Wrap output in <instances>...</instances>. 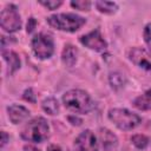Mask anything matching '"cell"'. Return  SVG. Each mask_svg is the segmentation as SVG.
Masks as SVG:
<instances>
[{
  "mask_svg": "<svg viewBox=\"0 0 151 151\" xmlns=\"http://www.w3.org/2000/svg\"><path fill=\"white\" fill-rule=\"evenodd\" d=\"M65 107L76 113H87L91 111L93 103L90 94L83 90H70L63 96Z\"/></svg>",
  "mask_w": 151,
  "mask_h": 151,
  "instance_id": "obj_1",
  "label": "cell"
},
{
  "mask_svg": "<svg viewBox=\"0 0 151 151\" xmlns=\"http://www.w3.org/2000/svg\"><path fill=\"white\" fill-rule=\"evenodd\" d=\"M50 127L42 117H35L27 122L21 130V138L33 143H41L48 137Z\"/></svg>",
  "mask_w": 151,
  "mask_h": 151,
  "instance_id": "obj_2",
  "label": "cell"
},
{
  "mask_svg": "<svg viewBox=\"0 0 151 151\" xmlns=\"http://www.w3.org/2000/svg\"><path fill=\"white\" fill-rule=\"evenodd\" d=\"M47 22L51 27L65 32H76L83 25H85L86 19L79 17L74 13H59L53 14L47 18Z\"/></svg>",
  "mask_w": 151,
  "mask_h": 151,
  "instance_id": "obj_3",
  "label": "cell"
},
{
  "mask_svg": "<svg viewBox=\"0 0 151 151\" xmlns=\"http://www.w3.org/2000/svg\"><path fill=\"white\" fill-rule=\"evenodd\" d=\"M109 119L120 130L129 131L137 127L142 123V118L126 109H111L109 111Z\"/></svg>",
  "mask_w": 151,
  "mask_h": 151,
  "instance_id": "obj_4",
  "label": "cell"
},
{
  "mask_svg": "<svg viewBox=\"0 0 151 151\" xmlns=\"http://www.w3.org/2000/svg\"><path fill=\"white\" fill-rule=\"evenodd\" d=\"M32 50L40 59H48L54 52L53 38L47 33H38L32 39Z\"/></svg>",
  "mask_w": 151,
  "mask_h": 151,
  "instance_id": "obj_5",
  "label": "cell"
},
{
  "mask_svg": "<svg viewBox=\"0 0 151 151\" xmlns=\"http://www.w3.org/2000/svg\"><path fill=\"white\" fill-rule=\"evenodd\" d=\"M0 25L8 33H13V32H17L18 29H20L21 18H20V14L17 11V7L14 5H7L1 11Z\"/></svg>",
  "mask_w": 151,
  "mask_h": 151,
  "instance_id": "obj_6",
  "label": "cell"
},
{
  "mask_svg": "<svg viewBox=\"0 0 151 151\" xmlns=\"http://www.w3.org/2000/svg\"><path fill=\"white\" fill-rule=\"evenodd\" d=\"M80 42L83 45H85L86 47H88L90 50L100 52L104 51L107 47V42L105 41V39L103 38V35L100 34V32L98 29H94L83 37H80Z\"/></svg>",
  "mask_w": 151,
  "mask_h": 151,
  "instance_id": "obj_7",
  "label": "cell"
},
{
  "mask_svg": "<svg viewBox=\"0 0 151 151\" xmlns=\"http://www.w3.org/2000/svg\"><path fill=\"white\" fill-rule=\"evenodd\" d=\"M74 146L78 151H98V143L91 130L83 131L76 139Z\"/></svg>",
  "mask_w": 151,
  "mask_h": 151,
  "instance_id": "obj_8",
  "label": "cell"
},
{
  "mask_svg": "<svg viewBox=\"0 0 151 151\" xmlns=\"http://www.w3.org/2000/svg\"><path fill=\"white\" fill-rule=\"evenodd\" d=\"M129 59L138 67L151 71V54L142 47H133L129 51Z\"/></svg>",
  "mask_w": 151,
  "mask_h": 151,
  "instance_id": "obj_9",
  "label": "cell"
},
{
  "mask_svg": "<svg viewBox=\"0 0 151 151\" xmlns=\"http://www.w3.org/2000/svg\"><path fill=\"white\" fill-rule=\"evenodd\" d=\"M8 118L13 124H19L29 117V111L21 105H11L7 109Z\"/></svg>",
  "mask_w": 151,
  "mask_h": 151,
  "instance_id": "obj_10",
  "label": "cell"
},
{
  "mask_svg": "<svg viewBox=\"0 0 151 151\" xmlns=\"http://www.w3.org/2000/svg\"><path fill=\"white\" fill-rule=\"evenodd\" d=\"M1 54H2L4 60L8 65V73L9 74H13L17 70L20 68V59L15 52L9 51V50H2Z\"/></svg>",
  "mask_w": 151,
  "mask_h": 151,
  "instance_id": "obj_11",
  "label": "cell"
},
{
  "mask_svg": "<svg viewBox=\"0 0 151 151\" xmlns=\"http://www.w3.org/2000/svg\"><path fill=\"white\" fill-rule=\"evenodd\" d=\"M77 57H78V50L73 45H66L61 53V60L64 65L68 67L74 66V64L77 63Z\"/></svg>",
  "mask_w": 151,
  "mask_h": 151,
  "instance_id": "obj_12",
  "label": "cell"
},
{
  "mask_svg": "<svg viewBox=\"0 0 151 151\" xmlns=\"http://www.w3.org/2000/svg\"><path fill=\"white\" fill-rule=\"evenodd\" d=\"M99 138L101 140V144H103V147L105 149H111V147H114L117 145V137L113 132H111L109 129H100L99 130Z\"/></svg>",
  "mask_w": 151,
  "mask_h": 151,
  "instance_id": "obj_13",
  "label": "cell"
},
{
  "mask_svg": "<svg viewBox=\"0 0 151 151\" xmlns=\"http://www.w3.org/2000/svg\"><path fill=\"white\" fill-rule=\"evenodd\" d=\"M133 106L142 111L151 110V88L145 91L142 96L137 97L133 100Z\"/></svg>",
  "mask_w": 151,
  "mask_h": 151,
  "instance_id": "obj_14",
  "label": "cell"
},
{
  "mask_svg": "<svg viewBox=\"0 0 151 151\" xmlns=\"http://www.w3.org/2000/svg\"><path fill=\"white\" fill-rule=\"evenodd\" d=\"M41 106H42V110H44L46 113L52 114V116H53V114H57L58 111H59V104H58V100H57L55 98H52V97L45 99V100L42 101Z\"/></svg>",
  "mask_w": 151,
  "mask_h": 151,
  "instance_id": "obj_15",
  "label": "cell"
},
{
  "mask_svg": "<svg viewBox=\"0 0 151 151\" xmlns=\"http://www.w3.org/2000/svg\"><path fill=\"white\" fill-rule=\"evenodd\" d=\"M94 6L97 7V9L99 12L105 13V14H112L118 8L117 4L112 2V1H96L94 2Z\"/></svg>",
  "mask_w": 151,
  "mask_h": 151,
  "instance_id": "obj_16",
  "label": "cell"
},
{
  "mask_svg": "<svg viewBox=\"0 0 151 151\" xmlns=\"http://www.w3.org/2000/svg\"><path fill=\"white\" fill-rule=\"evenodd\" d=\"M133 145L138 149H145L149 145V138L144 134H134L131 137Z\"/></svg>",
  "mask_w": 151,
  "mask_h": 151,
  "instance_id": "obj_17",
  "label": "cell"
},
{
  "mask_svg": "<svg viewBox=\"0 0 151 151\" xmlns=\"http://www.w3.org/2000/svg\"><path fill=\"white\" fill-rule=\"evenodd\" d=\"M71 6L80 11H88L91 7V2L87 0H77V1H71Z\"/></svg>",
  "mask_w": 151,
  "mask_h": 151,
  "instance_id": "obj_18",
  "label": "cell"
},
{
  "mask_svg": "<svg viewBox=\"0 0 151 151\" xmlns=\"http://www.w3.org/2000/svg\"><path fill=\"white\" fill-rule=\"evenodd\" d=\"M110 83L112 84L113 87L123 86V76L119 73H112L110 76Z\"/></svg>",
  "mask_w": 151,
  "mask_h": 151,
  "instance_id": "obj_19",
  "label": "cell"
},
{
  "mask_svg": "<svg viewBox=\"0 0 151 151\" xmlns=\"http://www.w3.org/2000/svg\"><path fill=\"white\" fill-rule=\"evenodd\" d=\"M144 40L151 51V24H147L144 28Z\"/></svg>",
  "mask_w": 151,
  "mask_h": 151,
  "instance_id": "obj_20",
  "label": "cell"
},
{
  "mask_svg": "<svg viewBox=\"0 0 151 151\" xmlns=\"http://www.w3.org/2000/svg\"><path fill=\"white\" fill-rule=\"evenodd\" d=\"M39 4L45 6L47 9H55L63 4V1H51L50 0V1H39Z\"/></svg>",
  "mask_w": 151,
  "mask_h": 151,
  "instance_id": "obj_21",
  "label": "cell"
},
{
  "mask_svg": "<svg viewBox=\"0 0 151 151\" xmlns=\"http://www.w3.org/2000/svg\"><path fill=\"white\" fill-rule=\"evenodd\" d=\"M24 99L29 101V103H35V94H34L32 88H27L24 92Z\"/></svg>",
  "mask_w": 151,
  "mask_h": 151,
  "instance_id": "obj_22",
  "label": "cell"
},
{
  "mask_svg": "<svg viewBox=\"0 0 151 151\" xmlns=\"http://www.w3.org/2000/svg\"><path fill=\"white\" fill-rule=\"evenodd\" d=\"M34 26H35V20H34V18H29V19H28V22H27V33H31V32L33 31Z\"/></svg>",
  "mask_w": 151,
  "mask_h": 151,
  "instance_id": "obj_23",
  "label": "cell"
},
{
  "mask_svg": "<svg viewBox=\"0 0 151 151\" xmlns=\"http://www.w3.org/2000/svg\"><path fill=\"white\" fill-rule=\"evenodd\" d=\"M68 120L72 122L73 125H80V124H81V119L76 118V117H73V116H70V117H68Z\"/></svg>",
  "mask_w": 151,
  "mask_h": 151,
  "instance_id": "obj_24",
  "label": "cell"
},
{
  "mask_svg": "<svg viewBox=\"0 0 151 151\" xmlns=\"http://www.w3.org/2000/svg\"><path fill=\"white\" fill-rule=\"evenodd\" d=\"M24 151H40L38 147L33 146V145H25L24 146Z\"/></svg>",
  "mask_w": 151,
  "mask_h": 151,
  "instance_id": "obj_25",
  "label": "cell"
},
{
  "mask_svg": "<svg viewBox=\"0 0 151 151\" xmlns=\"http://www.w3.org/2000/svg\"><path fill=\"white\" fill-rule=\"evenodd\" d=\"M47 151H61V149H60L58 145H54V144H52V145H48V147H47Z\"/></svg>",
  "mask_w": 151,
  "mask_h": 151,
  "instance_id": "obj_26",
  "label": "cell"
},
{
  "mask_svg": "<svg viewBox=\"0 0 151 151\" xmlns=\"http://www.w3.org/2000/svg\"><path fill=\"white\" fill-rule=\"evenodd\" d=\"M1 136H2V140H1L2 143H1V146L4 147V146H5V144L7 143V133H6L5 131H2V132H1Z\"/></svg>",
  "mask_w": 151,
  "mask_h": 151,
  "instance_id": "obj_27",
  "label": "cell"
}]
</instances>
